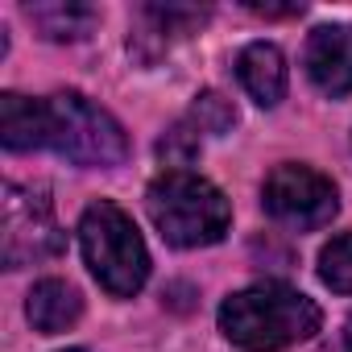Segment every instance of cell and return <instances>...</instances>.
I'll return each instance as SVG.
<instances>
[{
	"mask_svg": "<svg viewBox=\"0 0 352 352\" xmlns=\"http://www.w3.org/2000/svg\"><path fill=\"white\" fill-rule=\"evenodd\" d=\"M79 245H83V261L96 274V282L116 294V298H133L145 278H149V253L145 241L137 232V224L129 220V212H120L116 204L100 199L83 212L79 220Z\"/></svg>",
	"mask_w": 352,
	"mask_h": 352,
	"instance_id": "cell-3",
	"label": "cell"
},
{
	"mask_svg": "<svg viewBox=\"0 0 352 352\" xmlns=\"http://www.w3.org/2000/svg\"><path fill=\"white\" fill-rule=\"evenodd\" d=\"M307 75L311 83L340 100L352 91V25H319L307 38Z\"/></svg>",
	"mask_w": 352,
	"mask_h": 352,
	"instance_id": "cell-7",
	"label": "cell"
},
{
	"mask_svg": "<svg viewBox=\"0 0 352 352\" xmlns=\"http://www.w3.org/2000/svg\"><path fill=\"white\" fill-rule=\"evenodd\" d=\"M191 116H195V129H199V133H224V129H232V120H236L232 104H228L224 96H216V91L195 96Z\"/></svg>",
	"mask_w": 352,
	"mask_h": 352,
	"instance_id": "cell-13",
	"label": "cell"
},
{
	"mask_svg": "<svg viewBox=\"0 0 352 352\" xmlns=\"http://www.w3.org/2000/svg\"><path fill=\"white\" fill-rule=\"evenodd\" d=\"M253 13H261V17H294V13H302V5H286V9H278V5H249Z\"/></svg>",
	"mask_w": 352,
	"mask_h": 352,
	"instance_id": "cell-15",
	"label": "cell"
},
{
	"mask_svg": "<svg viewBox=\"0 0 352 352\" xmlns=\"http://www.w3.org/2000/svg\"><path fill=\"white\" fill-rule=\"evenodd\" d=\"M319 278H323V286H331L336 294H352V232L336 236V241L319 253Z\"/></svg>",
	"mask_w": 352,
	"mask_h": 352,
	"instance_id": "cell-12",
	"label": "cell"
},
{
	"mask_svg": "<svg viewBox=\"0 0 352 352\" xmlns=\"http://www.w3.org/2000/svg\"><path fill=\"white\" fill-rule=\"evenodd\" d=\"M265 212L294 232H315L323 224H331V216L340 212V195L331 187L327 174L311 170V166H278L265 179Z\"/></svg>",
	"mask_w": 352,
	"mask_h": 352,
	"instance_id": "cell-6",
	"label": "cell"
},
{
	"mask_svg": "<svg viewBox=\"0 0 352 352\" xmlns=\"http://www.w3.org/2000/svg\"><path fill=\"white\" fill-rule=\"evenodd\" d=\"M34 25H42L46 38L54 42H79L91 34V25L100 21V13L91 5H30Z\"/></svg>",
	"mask_w": 352,
	"mask_h": 352,
	"instance_id": "cell-11",
	"label": "cell"
},
{
	"mask_svg": "<svg viewBox=\"0 0 352 352\" xmlns=\"http://www.w3.org/2000/svg\"><path fill=\"white\" fill-rule=\"evenodd\" d=\"M63 245H67V236L54 220L46 191L5 183V224H0V257H5V270L38 265L46 257L63 253Z\"/></svg>",
	"mask_w": 352,
	"mask_h": 352,
	"instance_id": "cell-5",
	"label": "cell"
},
{
	"mask_svg": "<svg viewBox=\"0 0 352 352\" xmlns=\"http://www.w3.org/2000/svg\"><path fill=\"white\" fill-rule=\"evenodd\" d=\"M323 315L315 298H307L294 286L261 282L249 290H236L220 307V331L245 348V352H282L290 344H302L319 331Z\"/></svg>",
	"mask_w": 352,
	"mask_h": 352,
	"instance_id": "cell-1",
	"label": "cell"
},
{
	"mask_svg": "<svg viewBox=\"0 0 352 352\" xmlns=\"http://www.w3.org/2000/svg\"><path fill=\"white\" fill-rule=\"evenodd\" d=\"M344 344L352 348V315H348V323H344Z\"/></svg>",
	"mask_w": 352,
	"mask_h": 352,
	"instance_id": "cell-16",
	"label": "cell"
},
{
	"mask_svg": "<svg viewBox=\"0 0 352 352\" xmlns=\"http://www.w3.org/2000/svg\"><path fill=\"white\" fill-rule=\"evenodd\" d=\"M67 352H83V348H67Z\"/></svg>",
	"mask_w": 352,
	"mask_h": 352,
	"instance_id": "cell-17",
	"label": "cell"
},
{
	"mask_svg": "<svg viewBox=\"0 0 352 352\" xmlns=\"http://www.w3.org/2000/svg\"><path fill=\"white\" fill-rule=\"evenodd\" d=\"M195 153H199V137H195L191 129H183V124H179V129H170V137L162 141V157H166L174 170H183Z\"/></svg>",
	"mask_w": 352,
	"mask_h": 352,
	"instance_id": "cell-14",
	"label": "cell"
},
{
	"mask_svg": "<svg viewBox=\"0 0 352 352\" xmlns=\"http://www.w3.org/2000/svg\"><path fill=\"white\" fill-rule=\"evenodd\" d=\"M25 315H30V323H34L42 336H58V331H67V327L79 323V315H83V298H79V290H75L71 282H63V278H46V282H38V286L30 290Z\"/></svg>",
	"mask_w": 352,
	"mask_h": 352,
	"instance_id": "cell-9",
	"label": "cell"
},
{
	"mask_svg": "<svg viewBox=\"0 0 352 352\" xmlns=\"http://www.w3.org/2000/svg\"><path fill=\"white\" fill-rule=\"evenodd\" d=\"M236 75L245 83V91L261 104V108H274L282 96H286V58L278 46L270 42H253L241 50L236 58Z\"/></svg>",
	"mask_w": 352,
	"mask_h": 352,
	"instance_id": "cell-8",
	"label": "cell"
},
{
	"mask_svg": "<svg viewBox=\"0 0 352 352\" xmlns=\"http://www.w3.org/2000/svg\"><path fill=\"white\" fill-rule=\"evenodd\" d=\"M0 141L13 153L46 145V100H25L17 91L0 96Z\"/></svg>",
	"mask_w": 352,
	"mask_h": 352,
	"instance_id": "cell-10",
	"label": "cell"
},
{
	"mask_svg": "<svg viewBox=\"0 0 352 352\" xmlns=\"http://www.w3.org/2000/svg\"><path fill=\"white\" fill-rule=\"evenodd\" d=\"M145 208H149V220L162 232V241H170L174 249L216 245V241H224V232L232 224V208H228L224 191L191 170H166L162 179H153L145 191Z\"/></svg>",
	"mask_w": 352,
	"mask_h": 352,
	"instance_id": "cell-2",
	"label": "cell"
},
{
	"mask_svg": "<svg viewBox=\"0 0 352 352\" xmlns=\"http://www.w3.org/2000/svg\"><path fill=\"white\" fill-rule=\"evenodd\" d=\"M46 145L75 166H120L129 157L124 129L79 91H58L46 100Z\"/></svg>",
	"mask_w": 352,
	"mask_h": 352,
	"instance_id": "cell-4",
	"label": "cell"
}]
</instances>
